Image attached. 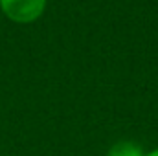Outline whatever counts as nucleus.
Returning <instances> with one entry per match:
<instances>
[{"label":"nucleus","mask_w":158,"mask_h":156,"mask_svg":"<svg viewBox=\"0 0 158 156\" xmlns=\"http://www.w3.org/2000/svg\"><path fill=\"white\" fill-rule=\"evenodd\" d=\"M2 11L15 22L26 24L39 18L46 7V0H0Z\"/></svg>","instance_id":"1"},{"label":"nucleus","mask_w":158,"mask_h":156,"mask_svg":"<svg viewBox=\"0 0 158 156\" xmlns=\"http://www.w3.org/2000/svg\"><path fill=\"white\" fill-rule=\"evenodd\" d=\"M107 156H145V151L132 140H119L109 147Z\"/></svg>","instance_id":"2"},{"label":"nucleus","mask_w":158,"mask_h":156,"mask_svg":"<svg viewBox=\"0 0 158 156\" xmlns=\"http://www.w3.org/2000/svg\"><path fill=\"white\" fill-rule=\"evenodd\" d=\"M145 156H158V147L153 149V151H149V153H145Z\"/></svg>","instance_id":"3"}]
</instances>
